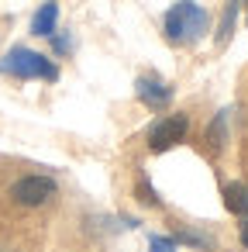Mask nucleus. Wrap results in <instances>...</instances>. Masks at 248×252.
<instances>
[{
    "mask_svg": "<svg viewBox=\"0 0 248 252\" xmlns=\"http://www.w3.org/2000/svg\"><path fill=\"white\" fill-rule=\"evenodd\" d=\"M52 45H55V52H73V38L69 35H52Z\"/></svg>",
    "mask_w": 248,
    "mask_h": 252,
    "instance_id": "13",
    "label": "nucleus"
},
{
    "mask_svg": "<svg viewBox=\"0 0 248 252\" xmlns=\"http://www.w3.org/2000/svg\"><path fill=\"white\" fill-rule=\"evenodd\" d=\"M186 128H190V118L179 114V111L159 118V121L148 128V145H152V152H165V149H172L176 142H183Z\"/></svg>",
    "mask_w": 248,
    "mask_h": 252,
    "instance_id": "4",
    "label": "nucleus"
},
{
    "mask_svg": "<svg viewBox=\"0 0 248 252\" xmlns=\"http://www.w3.org/2000/svg\"><path fill=\"white\" fill-rule=\"evenodd\" d=\"M238 4H241V0H231V4L224 7V18H220V25H217V45H227L231 28H234V18H238Z\"/></svg>",
    "mask_w": 248,
    "mask_h": 252,
    "instance_id": "8",
    "label": "nucleus"
},
{
    "mask_svg": "<svg viewBox=\"0 0 248 252\" xmlns=\"http://www.w3.org/2000/svg\"><path fill=\"white\" fill-rule=\"evenodd\" d=\"M59 193V187H55V180L52 176H21L14 187H11V200L14 204H21V207H45L52 197Z\"/></svg>",
    "mask_w": 248,
    "mask_h": 252,
    "instance_id": "3",
    "label": "nucleus"
},
{
    "mask_svg": "<svg viewBox=\"0 0 248 252\" xmlns=\"http://www.w3.org/2000/svg\"><path fill=\"white\" fill-rule=\"evenodd\" d=\"M227 118H231V111H227V107H224V111H217V118H214V125H210V149H220V145H224Z\"/></svg>",
    "mask_w": 248,
    "mask_h": 252,
    "instance_id": "9",
    "label": "nucleus"
},
{
    "mask_svg": "<svg viewBox=\"0 0 248 252\" xmlns=\"http://www.w3.org/2000/svg\"><path fill=\"white\" fill-rule=\"evenodd\" d=\"M207 21H210L207 7L193 4V0H179V4H172L169 14H165V38L172 45H193V42L203 38Z\"/></svg>",
    "mask_w": 248,
    "mask_h": 252,
    "instance_id": "1",
    "label": "nucleus"
},
{
    "mask_svg": "<svg viewBox=\"0 0 248 252\" xmlns=\"http://www.w3.org/2000/svg\"><path fill=\"white\" fill-rule=\"evenodd\" d=\"M0 73L4 76H18V80H59V69L49 56L28 49V45H14L4 59H0Z\"/></svg>",
    "mask_w": 248,
    "mask_h": 252,
    "instance_id": "2",
    "label": "nucleus"
},
{
    "mask_svg": "<svg viewBox=\"0 0 248 252\" xmlns=\"http://www.w3.org/2000/svg\"><path fill=\"white\" fill-rule=\"evenodd\" d=\"M135 94H138V100H141L145 107H152V111H162V107H169V100H172V87L162 83L159 76H138Z\"/></svg>",
    "mask_w": 248,
    "mask_h": 252,
    "instance_id": "5",
    "label": "nucleus"
},
{
    "mask_svg": "<svg viewBox=\"0 0 248 252\" xmlns=\"http://www.w3.org/2000/svg\"><path fill=\"white\" fill-rule=\"evenodd\" d=\"M148 249H152V252H176V238H165V235H152V238H148Z\"/></svg>",
    "mask_w": 248,
    "mask_h": 252,
    "instance_id": "11",
    "label": "nucleus"
},
{
    "mask_svg": "<svg viewBox=\"0 0 248 252\" xmlns=\"http://www.w3.org/2000/svg\"><path fill=\"white\" fill-rule=\"evenodd\" d=\"M224 204H227L231 214L248 218V187H245V183H227V190H224Z\"/></svg>",
    "mask_w": 248,
    "mask_h": 252,
    "instance_id": "7",
    "label": "nucleus"
},
{
    "mask_svg": "<svg viewBox=\"0 0 248 252\" xmlns=\"http://www.w3.org/2000/svg\"><path fill=\"white\" fill-rule=\"evenodd\" d=\"M138 200L141 204H159V197H155V190H152V183H145V180H138Z\"/></svg>",
    "mask_w": 248,
    "mask_h": 252,
    "instance_id": "12",
    "label": "nucleus"
},
{
    "mask_svg": "<svg viewBox=\"0 0 248 252\" xmlns=\"http://www.w3.org/2000/svg\"><path fill=\"white\" fill-rule=\"evenodd\" d=\"M241 245L248 249V218H241Z\"/></svg>",
    "mask_w": 248,
    "mask_h": 252,
    "instance_id": "14",
    "label": "nucleus"
},
{
    "mask_svg": "<svg viewBox=\"0 0 248 252\" xmlns=\"http://www.w3.org/2000/svg\"><path fill=\"white\" fill-rule=\"evenodd\" d=\"M59 4L55 0H45V4L35 11V18H31V35H38V38H52L59 28Z\"/></svg>",
    "mask_w": 248,
    "mask_h": 252,
    "instance_id": "6",
    "label": "nucleus"
},
{
    "mask_svg": "<svg viewBox=\"0 0 248 252\" xmlns=\"http://www.w3.org/2000/svg\"><path fill=\"white\" fill-rule=\"evenodd\" d=\"M172 238H176V245H179V242H190V245H196V249H214V238H210V235H200V231H176Z\"/></svg>",
    "mask_w": 248,
    "mask_h": 252,
    "instance_id": "10",
    "label": "nucleus"
}]
</instances>
